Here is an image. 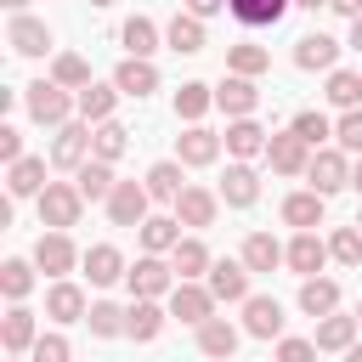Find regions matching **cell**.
<instances>
[{
	"instance_id": "cell-53",
	"label": "cell",
	"mask_w": 362,
	"mask_h": 362,
	"mask_svg": "<svg viewBox=\"0 0 362 362\" xmlns=\"http://www.w3.org/2000/svg\"><path fill=\"white\" fill-rule=\"evenodd\" d=\"M328 11H339V17H362V0H328Z\"/></svg>"
},
{
	"instance_id": "cell-42",
	"label": "cell",
	"mask_w": 362,
	"mask_h": 362,
	"mask_svg": "<svg viewBox=\"0 0 362 362\" xmlns=\"http://www.w3.org/2000/svg\"><path fill=\"white\" fill-rule=\"evenodd\" d=\"M119 40H124L130 57H153V51H158V23H153V17H130V23L119 28Z\"/></svg>"
},
{
	"instance_id": "cell-34",
	"label": "cell",
	"mask_w": 362,
	"mask_h": 362,
	"mask_svg": "<svg viewBox=\"0 0 362 362\" xmlns=\"http://www.w3.org/2000/svg\"><path fill=\"white\" fill-rule=\"evenodd\" d=\"M119 96H124V90H119L113 79H107V85H96V79H90V85L79 90V119H85V124H102V119H113Z\"/></svg>"
},
{
	"instance_id": "cell-12",
	"label": "cell",
	"mask_w": 362,
	"mask_h": 362,
	"mask_svg": "<svg viewBox=\"0 0 362 362\" xmlns=\"http://www.w3.org/2000/svg\"><path fill=\"white\" fill-rule=\"evenodd\" d=\"M221 147H226V141H221L215 130H204V124H187V130L175 136V158H181L187 170H204V164H215V158H221Z\"/></svg>"
},
{
	"instance_id": "cell-36",
	"label": "cell",
	"mask_w": 362,
	"mask_h": 362,
	"mask_svg": "<svg viewBox=\"0 0 362 362\" xmlns=\"http://www.w3.org/2000/svg\"><path fill=\"white\" fill-rule=\"evenodd\" d=\"M136 232H141V249H147V255H170V249L181 243V221H175V209H170V215H147Z\"/></svg>"
},
{
	"instance_id": "cell-54",
	"label": "cell",
	"mask_w": 362,
	"mask_h": 362,
	"mask_svg": "<svg viewBox=\"0 0 362 362\" xmlns=\"http://www.w3.org/2000/svg\"><path fill=\"white\" fill-rule=\"evenodd\" d=\"M351 45L362 51V17H351Z\"/></svg>"
},
{
	"instance_id": "cell-9",
	"label": "cell",
	"mask_w": 362,
	"mask_h": 362,
	"mask_svg": "<svg viewBox=\"0 0 362 362\" xmlns=\"http://www.w3.org/2000/svg\"><path fill=\"white\" fill-rule=\"evenodd\" d=\"M90 158V124L85 119H68L57 136H51V164L57 170H79Z\"/></svg>"
},
{
	"instance_id": "cell-56",
	"label": "cell",
	"mask_w": 362,
	"mask_h": 362,
	"mask_svg": "<svg viewBox=\"0 0 362 362\" xmlns=\"http://www.w3.org/2000/svg\"><path fill=\"white\" fill-rule=\"evenodd\" d=\"M294 6H305V11H317V6H328V0H294Z\"/></svg>"
},
{
	"instance_id": "cell-11",
	"label": "cell",
	"mask_w": 362,
	"mask_h": 362,
	"mask_svg": "<svg viewBox=\"0 0 362 362\" xmlns=\"http://www.w3.org/2000/svg\"><path fill=\"white\" fill-rule=\"evenodd\" d=\"M6 45H11L17 57H45V51H51V28H45L40 17H28V11H11V23H6Z\"/></svg>"
},
{
	"instance_id": "cell-16",
	"label": "cell",
	"mask_w": 362,
	"mask_h": 362,
	"mask_svg": "<svg viewBox=\"0 0 362 362\" xmlns=\"http://www.w3.org/2000/svg\"><path fill=\"white\" fill-rule=\"evenodd\" d=\"M255 198H260V175H255V164H249V158H232V164H226V175H221V204L249 209Z\"/></svg>"
},
{
	"instance_id": "cell-38",
	"label": "cell",
	"mask_w": 362,
	"mask_h": 362,
	"mask_svg": "<svg viewBox=\"0 0 362 362\" xmlns=\"http://www.w3.org/2000/svg\"><path fill=\"white\" fill-rule=\"evenodd\" d=\"M266 68H272V51H266V45H255V40L226 45V74H249V79H260Z\"/></svg>"
},
{
	"instance_id": "cell-59",
	"label": "cell",
	"mask_w": 362,
	"mask_h": 362,
	"mask_svg": "<svg viewBox=\"0 0 362 362\" xmlns=\"http://www.w3.org/2000/svg\"><path fill=\"white\" fill-rule=\"evenodd\" d=\"M90 6H113V0H90Z\"/></svg>"
},
{
	"instance_id": "cell-19",
	"label": "cell",
	"mask_w": 362,
	"mask_h": 362,
	"mask_svg": "<svg viewBox=\"0 0 362 362\" xmlns=\"http://www.w3.org/2000/svg\"><path fill=\"white\" fill-rule=\"evenodd\" d=\"M334 62H339V40H334V34H305V40H294V68H305V74H334Z\"/></svg>"
},
{
	"instance_id": "cell-52",
	"label": "cell",
	"mask_w": 362,
	"mask_h": 362,
	"mask_svg": "<svg viewBox=\"0 0 362 362\" xmlns=\"http://www.w3.org/2000/svg\"><path fill=\"white\" fill-rule=\"evenodd\" d=\"M187 11L192 17H215V11H226V0H187Z\"/></svg>"
},
{
	"instance_id": "cell-26",
	"label": "cell",
	"mask_w": 362,
	"mask_h": 362,
	"mask_svg": "<svg viewBox=\"0 0 362 362\" xmlns=\"http://www.w3.org/2000/svg\"><path fill=\"white\" fill-rule=\"evenodd\" d=\"M356 334H362V322L356 317H345V311H328V317H317V351H351L356 345Z\"/></svg>"
},
{
	"instance_id": "cell-24",
	"label": "cell",
	"mask_w": 362,
	"mask_h": 362,
	"mask_svg": "<svg viewBox=\"0 0 362 362\" xmlns=\"http://www.w3.org/2000/svg\"><path fill=\"white\" fill-rule=\"evenodd\" d=\"M221 141H226V153H232V158H255V153H266L272 130H260V124H255V113H249V119H226V136H221Z\"/></svg>"
},
{
	"instance_id": "cell-31",
	"label": "cell",
	"mask_w": 362,
	"mask_h": 362,
	"mask_svg": "<svg viewBox=\"0 0 362 362\" xmlns=\"http://www.w3.org/2000/svg\"><path fill=\"white\" fill-rule=\"evenodd\" d=\"M283 255H288V243H277L272 232H249L238 260H243L249 272H277V266H283Z\"/></svg>"
},
{
	"instance_id": "cell-51",
	"label": "cell",
	"mask_w": 362,
	"mask_h": 362,
	"mask_svg": "<svg viewBox=\"0 0 362 362\" xmlns=\"http://www.w3.org/2000/svg\"><path fill=\"white\" fill-rule=\"evenodd\" d=\"M0 158H6V164L23 158V130H17V124H0Z\"/></svg>"
},
{
	"instance_id": "cell-57",
	"label": "cell",
	"mask_w": 362,
	"mask_h": 362,
	"mask_svg": "<svg viewBox=\"0 0 362 362\" xmlns=\"http://www.w3.org/2000/svg\"><path fill=\"white\" fill-rule=\"evenodd\" d=\"M0 6H6V11H23V6H28V0H0Z\"/></svg>"
},
{
	"instance_id": "cell-40",
	"label": "cell",
	"mask_w": 362,
	"mask_h": 362,
	"mask_svg": "<svg viewBox=\"0 0 362 362\" xmlns=\"http://www.w3.org/2000/svg\"><path fill=\"white\" fill-rule=\"evenodd\" d=\"M124 147H130V130H124L119 119H102V124H90V158H107V164H113Z\"/></svg>"
},
{
	"instance_id": "cell-27",
	"label": "cell",
	"mask_w": 362,
	"mask_h": 362,
	"mask_svg": "<svg viewBox=\"0 0 362 362\" xmlns=\"http://www.w3.org/2000/svg\"><path fill=\"white\" fill-rule=\"evenodd\" d=\"M288 6H294V0H226V11H232L243 28H277V23L288 17Z\"/></svg>"
},
{
	"instance_id": "cell-13",
	"label": "cell",
	"mask_w": 362,
	"mask_h": 362,
	"mask_svg": "<svg viewBox=\"0 0 362 362\" xmlns=\"http://www.w3.org/2000/svg\"><path fill=\"white\" fill-rule=\"evenodd\" d=\"M249 277H255V272H249L243 260H215L204 283H209V294H215V300H226V305H243V300H249Z\"/></svg>"
},
{
	"instance_id": "cell-58",
	"label": "cell",
	"mask_w": 362,
	"mask_h": 362,
	"mask_svg": "<svg viewBox=\"0 0 362 362\" xmlns=\"http://www.w3.org/2000/svg\"><path fill=\"white\" fill-rule=\"evenodd\" d=\"M345 362H362V345H351V351H345Z\"/></svg>"
},
{
	"instance_id": "cell-43",
	"label": "cell",
	"mask_w": 362,
	"mask_h": 362,
	"mask_svg": "<svg viewBox=\"0 0 362 362\" xmlns=\"http://www.w3.org/2000/svg\"><path fill=\"white\" fill-rule=\"evenodd\" d=\"M288 130H294L305 147H328V141H334V124H328V113H317V107H300Z\"/></svg>"
},
{
	"instance_id": "cell-44",
	"label": "cell",
	"mask_w": 362,
	"mask_h": 362,
	"mask_svg": "<svg viewBox=\"0 0 362 362\" xmlns=\"http://www.w3.org/2000/svg\"><path fill=\"white\" fill-rule=\"evenodd\" d=\"M51 79H57V85H68V90H85V85H90V62H85L79 51H57Z\"/></svg>"
},
{
	"instance_id": "cell-20",
	"label": "cell",
	"mask_w": 362,
	"mask_h": 362,
	"mask_svg": "<svg viewBox=\"0 0 362 362\" xmlns=\"http://www.w3.org/2000/svg\"><path fill=\"white\" fill-rule=\"evenodd\" d=\"M170 209H175V221H181V226H192V232H198V226H215L221 192H209V187H187V192L170 204Z\"/></svg>"
},
{
	"instance_id": "cell-37",
	"label": "cell",
	"mask_w": 362,
	"mask_h": 362,
	"mask_svg": "<svg viewBox=\"0 0 362 362\" xmlns=\"http://www.w3.org/2000/svg\"><path fill=\"white\" fill-rule=\"evenodd\" d=\"M300 311H305V317L339 311V283H334V277H300Z\"/></svg>"
},
{
	"instance_id": "cell-2",
	"label": "cell",
	"mask_w": 362,
	"mask_h": 362,
	"mask_svg": "<svg viewBox=\"0 0 362 362\" xmlns=\"http://www.w3.org/2000/svg\"><path fill=\"white\" fill-rule=\"evenodd\" d=\"M34 204H40V226H51V232L79 226V215H85V192H79V181H45V192H40Z\"/></svg>"
},
{
	"instance_id": "cell-10",
	"label": "cell",
	"mask_w": 362,
	"mask_h": 362,
	"mask_svg": "<svg viewBox=\"0 0 362 362\" xmlns=\"http://www.w3.org/2000/svg\"><path fill=\"white\" fill-rule=\"evenodd\" d=\"M147 204H153L147 181H119L113 198H107V221H113V226H141V221H147Z\"/></svg>"
},
{
	"instance_id": "cell-1",
	"label": "cell",
	"mask_w": 362,
	"mask_h": 362,
	"mask_svg": "<svg viewBox=\"0 0 362 362\" xmlns=\"http://www.w3.org/2000/svg\"><path fill=\"white\" fill-rule=\"evenodd\" d=\"M23 107H28L34 124L62 130V124L79 113V90H68V85H57V79H34V85L23 90Z\"/></svg>"
},
{
	"instance_id": "cell-29",
	"label": "cell",
	"mask_w": 362,
	"mask_h": 362,
	"mask_svg": "<svg viewBox=\"0 0 362 362\" xmlns=\"http://www.w3.org/2000/svg\"><path fill=\"white\" fill-rule=\"evenodd\" d=\"M6 192L11 198H40L45 192V158H17V164H6Z\"/></svg>"
},
{
	"instance_id": "cell-3",
	"label": "cell",
	"mask_w": 362,
	"mask_h": 362,
	"mask_svg": "<svg viewBox=\"0 0 362 362\" xmlns=\"http://www.w3.org/2000/svg\"><path fill=\"white\" fill-rule=\"evenodd\" d=\"M124 283H130V294H136V300H164L181 277H175V266H170L164 255H141V260L124 272Z\"/></svg>"
},
{
	"instance_id": "cell-39",
	"label": "cell",
	"mask_w": 362,
	"mask_h": 362,
	"mask_svg": "<svg viewBox=\"0 0 362 362\" xmlns=\"http://www.w3.org/2000/svg\"><path fill=\"white\" fill-rule=\"evenodd\" d=\"M215 107V90L204 85V79H187L181 90H175V119H187V124H198L204 113Z\"/></svg>"
},
{
	"instance_id": "cell-32",
	"label": "cell",
	"mask_w": 362,
	"mask_h": 362,
	"mask_svg": "<svg viewBox=\"0 0 362 362\" xmlns=\"http://www.w3.org/2000/svg\"><path fill=\"white\" fill-rule=\"evenodd\" d=\"M124 317H130V322H124V334H130L136 345H147V339H158V334H164V322H170V311H164L158 300H136V305H130Z\"/></svg>"
},
{
	"instance_id": "cell-50",
	"label": "cell",
	"mask_w": 362,
	"mask_h": 362,
	"mask_svg": "<svg viewBox=\"0 0 362 362\" xmlns=\"http://www.w3.org/2000/svg\"><path fill=\"white\" fill-rule=\"evenodd\" d=\"M322 351H317V339H277V362H317Z\"/></svg>"
},
{
	"instance_id": "cell-61",
	"label": "cell",
	"mask_w": 362,
	"mask_h": 362,
	"mask_svg": "<svg viewBox=\"0 0 362 362\" xmlns=\"http://www.w3.org/2000/svg\"><path fill=\"white\" fill-rule=\"evenodd\" d=\"M356 226H362V209H356Z\"/></svg>"
},
{
	"instance_id": "cell-55",
	"label": "cell",
	"mask_w": 362,
	"mask_h": 362,
	"mask_svg": "<svg viewBox=\"0 0 362 362\" xmlns=\"http://www.w3.org/2000/svg\"><path fill=\"white\" fill-rule=\"evenodd\" d=\"M351 187H356V192H362V158H356V164H351Z\"/></svg>"
},
{
	"instance_id": "cell-23",
	"label": "cell",
	"mask_w": 362,
	"mask_h": 362,
	"mask_svg": "<svg viewBox=\"0 0 362 362\" xmlns=\"http://www.w3.org/2000/svg\"><path fill=\"white\" fill-rule=\"evenodd\" d=\"M113 85L124 90V96H147V90H158V68H153V57H124L119 68H113Z\"/></svg>"
},
{
	"instance_id": "cell-17",
	"label": "cell",
	"mask_w": 362,
	"mask_h": 362,
	"mask_svg": "<svg viewBox=\"0 0 362 362\" xmlns=\"http://www.w3.org/2000/svg\"><path fill=\"white\" fill-rule=\"evenodd\" d=\"M328 260H334V255H328V243H322L317 232H294V243H288V255H283V266H288L294 277H317Z\"/></svg>"
},
{
	"instance_id": "cell-14",
	"label": "cell",
	"mask_w": 362,
	"mask_h": 362,
	"mask_svg": "<svg viewBox=\"0 0 362 362\" xmlns=\"http://www.w3.org/2000/svg\"><path fill=\"white\" fill-rule=\"evenodd\" d=\"M243 334L249 339H283V305L272 294H249L243 300Z\"/></svg>"
},
{
	"instance_id": "cell-45",
	"label": "cell",
	"mask_w": 362,
	"mask_h": 362,
	"mask_svg": "<svg viewBox=\"0 0 362 362\" xmlns=\"http://www.w3.org/2000/svg\"><path fill=\"white\" fill-rule=\"evenodd\" d=\"M28 288H34V260H6L0 266V294L17 305V300H28Z\"/></svg>"
},
{
	"instance_id": "cell-33",
	"label": "cell",
	"mask_w": 362,
	"mask_h": 362,
	"mask_svg": "<svg viewBox=\"0 0 362 362\" xmlns=\"http://www.w3.org/2000/svg\"><path fill=\"white\" fill-rule=\"evenodd\" d=\"M238 339H243V334H238L226 317H209V322H198V351H204L209 362H226V356L238 351Z\"/></svg>"
},
{
	"instance_id": "cell-18",
	"label": "cell",
	"mask_w": 362,
	"mask_h": 362,
	"mask_svg": "<svg viewBox=\"0 0 362 362\" xmlns=\"http://www.w3.org/2000/svg\"><path fill=\"white\" fill-rule=\"evenodd\" d=\"M85 311H90V300H85L79 283L57 277V283L45 288V317H51V322H85Z\"/></svg>"
},
{
	"instance_id": "cell-30",
	"label": "cell",
	"mask_w": 362,
	"mask_h": 362,
	"mask_svg": "<svg viewBox=\"0 0 362 362\" xmlns=\"http://www.w3.org/2000/svg\"><path fill=\"white\" fill-rule=\"evenodd\" d=\"M74 181H79L85 204H107V198H113V187H119V181H113V164H107V158H85V164L74 170Z\"/></svg>"
},
{
	"instance_id": "cell-62",
	"label": "cell",
	"mask_w": 362,
	"mask_h": 362,
	"mask_svg": "<svg viewBox=\"0 0 362 362\" xmlns=\"http://www.w3.org/2000/svg\"><path fill=\"white\" fill-rule=\"evenodd\" d=\"M356 322H362V305H356Z\"/></svg>"
},
{
	"instance_id": "cell-4",
	"label": "cell",
	"mask_w": 362,
	"mask_h": 362,
	"mask_svg": "<svg viewBox=\"0 0 362 362\" xmlns=\"http://www.w3.org/2000/svg\"><path fill=\"white\" fill-rule=\"evenodd\" d=\"M305 181H311L322 198H334L339 187H351V153H345V147H317V153H311Z\"/></svg>"
},
{
	"instance_id": "cell-8",
	"label": "cell",
	"mask_w": 362,
	"mask_h": 362,
	"mask_svg": "<svg viewBox=\"0 0 362 362\" xmlns=\"http://www.w3.org/2000/svg\"><path fill=\"white\" fill-rule=\"evenodd\" d=\"M215 107H221L226 119H249V113L260 107V85H255L249 74H226V79L215 85Z\"/></svg>"
},
{
	"instance_id": "cell-15",
	"label": "cell",
	"mask_w": 362,
	"mask_h": 362,
	"mask_svg": "<svg viewBox=\"0 0 362 362\" xmlns=\"http://www.w3.org/2000/svg\"><path fill=\"white\" fill-rule=\"evenodd\" d=\"M34 339H40V322H34V311L17 300V305L0 317V345H6V356H28Z\"/></svg>"
},
{
	"instance_id": "cell-60",
	"label": "cell",
	"mask_w": 362,
	"mask_h": 362,
	"mask_svg": "<svg viewBox=\"0 0 362 362\" xmlns=\"http://www.w3.org/2000/svg\"><path fill=\"white\" fill-rule=\"evenodd\" d=\"M11 362H34V356H11Z\"/></svg>"
},
{
	"instance_id": "cell-49",
	"label": "cell",
	"mask_w": 362,
	"mask_h": 362,
	"mask_svg": "<svg viewBox=\"0 0 362 362\" xmlns=\"http://www.w3.org/2000/svg\"><path fill=\"white\" fill-rule=\"evenodd\" d=\"M28 356H34V362H74V351H68V339H62V334H40Z\"/></svg>"
},
{
	"instance_id": "cell-41",
	"label": "cell",
	"mask_w": 362,
	"mask_h": 362,
	"mask_svg": "<svg viewBox=\"0 0 362 362\" xmlns=\"http://www.w3.org/2000/svg\"><path fill=\"white\" fill-rule=\"evenodd\" d=\"M322 96H328L339 113H345V107H362V68H334Z\"/></svg>"
},
{
	"instance_id": "cell-22",
	"label": "cell",
	"mask_w": 362,
	"mask_h": 362,
	"mask_svg": "<svg viewBox=\"0 0 362 362\" xmlns=\"http://www.w3.org/2000/svg\"><path fill=\"white\" fill-rule=\"evenodd\" d=\"M322 209H328V198H322L317 187H305V192H288V198H283V221H288L294 232H317V226H322Z\"/></svg>"
},
{
	"instance_id": "cell-7",
	"label": "cell",
	"mask_w": 362,
	"mask_h": 362,
	"mask_svg": "<svg viewBox=\"0 0 362 362\" xmlns=\"http://www.w3.org/2000/svg\"><path fill=\"white\" fill-rule=\"evenodd\" d=\"M215 305H221V300L209 294V283H175V288H170V317H175V322H192V328H198V322L215 317Z\"/></svg>"
},
{
	"instance_id": "cell-47",
	"label": "cell",
	"mask_w": 362,
	"mask_h": 362,
	"mask_svg": "<svg viewBox=\"0 0 362 362\" xmlns=\"http://www.w3.org/2000/svg\"><path fill=\"white\" fill-rule=\"evenodd\" d=\"M328 255H334L339 266H362V226H334Z\"/></svg>"
},
{
	"instance_id": "cell-28",
	"label": "cell",
	"mask_w": 362,
	"mask_h": 362,
	"mask_svg": "<svg viewBox=\"0 0 362 362\" xmlns=\"http://www.w3.org/2000/svg\"><path fill=\"white\" fill-rule=\"evenodd\" d=\"M164 45H170L175 57H198V51H204V17L175 11V17H170V28H164Z\"/></svg>"
},
{
	"instance_id": "cell-5",
	"label": "cell",
	"mask_w": 362,
	"mask_h": 362,
	"mask_svg": "<svg viewBox=\"0 0 362 362\" xmlns=\"http://www.w3.org/2000/svg\"><path fill=\"white\" fill-rule=\"evenodd\" d=\"M79 260H85V255L74 249V238H68V232H51V226L40 232V243H34V266H40L45 277H68Z\"/></svg>"
},
{
	"instance_id": "cell-48",
	"label": "cell",
	"mask_w": 362,
	"mask_h": 362,
	"mask_svg": "<svg viewBox=\"0 0 362 362\" xmlns=\"http://www.w3.org/2000/svg\"><path fill=\"white\" fill-rule=\"evenodd\" d=\"M334 147H345L351 158H362V107H345L334 119Z\"/></svg>"
},
{
	"instance_id": "cell-25",
	"label": "cell",
	"mask_w": 362,
	"mask_h": 362,
	"mask_svg": "<svg viewBox=\"0 0 362 362\" xmlns=\"http://www.w3.org/2000/svg\"><path fill=\"white\" fill-rule=\"evenodd\" d=\"M170 266H175V277H181V283H204V277H209V266H215V255H209L198 238H181V243L170 249Z\"/></svg>"
},
{
	"instance_id": "cell-35",
	"label": "cell",
	"mask_w": 362,
	"mask_h": 362,
	"mask_svg": "<svg viewBox=\"0 0 362 362\" xmlns=\"http://www.w3.org/2000/svg\"><path fill=\"white\" fill-rule=\"evenodd\" d=\"M181 158H158L153 170H147V192H153V204H175L181 192H187V181H181Z\"/></svg>"
},
{
	"instance_id": "cell-21",
	"label": "cell",
	"mask_w": 362,
	"mask_h": 362,
	"mask_svg": "<svg viewBox=\"0 0 362 362\" xmlns=\"http://www.w3.org/2000/svg\"><path fill=\"white\" fill-rule=\"evenodd\" d=\"M79 266H85V277H90L96 288H113V283H124V272H130V266H124V255H119L113 243H90Z\"/></svg>"
},
{
	"instance_id": "cell-46",
	"label": "cell",
	"mask_w": 362,
	"mask_h": 362,
	"mask_svg": "<svg viewBox=\"0 0 362 362\" xmlns=\"http://www.w3.org/2000/svg\"><path fill=\"white\" fill-rule=\"evenodd\" d=\"M85 322H90V334H96V339H119L130 317H124V311H119L113 300H96V305L85 311Z\"/></svg>"
},
{
	"instance_id": "cell-6",
	"label": "cell",
	"mask_w": 362,
	"mask_h": 362,
	"mask_svg": "<svg viewBox=\"0 0 362 362\" xmlns=\"http://www.w3.org/2000/svg\"><path fill=\"white\" fill-rule=\"evenodd\" d=\"M311 153H317V147H305L294 130H272V141H266V164H272L277 175H305V170H311Z\"/></svg>"
}]
</instances>
